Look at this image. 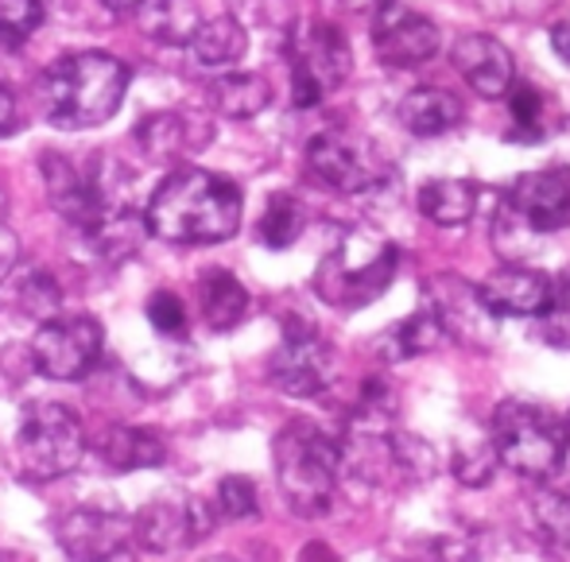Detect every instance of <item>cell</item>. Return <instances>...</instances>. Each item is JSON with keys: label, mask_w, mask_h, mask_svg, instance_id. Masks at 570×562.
<instances>
[{"label": "cell", "mask_w": 570, "mask_h": 562, "mask_svg": "<svg viewBox=\"0 0 570 562\" xmlns=\"http://www.w3.org/2000/svg\"><path fill=\"white\" fill-rule=\"evenodd\" d=\"M245 195L226 175L183 167L167 175L148 203V233L167 245H218L240 229Z\"/></svg>", "instance_id": "1"}, {"label": "cell", "mask_w": 570, "mask_h": 562, "mask_svg": "<svg viewBox=\"0 0 570 562\" xmlns=\"http://www.w3.org/2000/svg\"><path fill=\"white\" fill-rule=\"evenodd\" d=\"M132 70L106 51H75L55 59L39 78V106L55 128H98L117 117Z\"/></svg>", "instance_id": "2"}, {"label": "cell", "mask_w": 570, "mask_h": 562, "mask_svg": "<svg viewBox=\"0 0 570 562\" xmlns=\"http://www.w3.org/2000/svg\"><path fill=\"white\" fill-rule=\"evenodd\" d=\"M39 167H43L51 206L86 240L98 237L125 214H132V206H128V183L132 179L117 159H106V151H90V156L43 151Z\"/></svg>", "instance_id": "3"}, {"label": "cell", "mask_w": 570, "mask_h": 562, "mask_svg": "<svg viewBox=\"0 0 570 562\" xmlns=\"http://www.w3.org/2000/svg\"><path fill=\"white\" fill-rule=\"evenodd\" d=\"M276 477L295 516H323L334 501L342 477V443L326 435L318 423L292 420L276 435Z\"/></svg>", "instance_id": "4"}, {"label": "cell", "mask_w": 570, "mask_h": 562, "mask_svg": "<svg viewBox=\"0 0 570 562\" xmlns=\"http://www.w3.org/2000/svg\"><path fill=\"white\" fill-rule=\"evenodd\" d=\"M400 268V253L392 240L365 229L342 233V240L318 260L315 268V295L338 310L368 307L389 292L392 276Z\"/></svg>", "instance_id": "5"}, {"label": "cell", "mask_w": 570, "mask_h": 562, "mask_svg": "<svg viewBox=\"0 0 570 562\" xmlns=\"http://www.w3.org/2000/svg\"><path fill=\"white\" fill-rule=\"evenodd\" d=\"M493 443L501 462L528 481H548L570 454V427L551 407L532 400H504L493 415Z\"/></svg>", "instance_id": "6"}, {"label": "cell", "mask_w": 570, "mask_h": 562, "mask_svg": "<svg viewBox=\"0 0 570 562\" xmlns=\"http://www.w3.org/2000/svg\"><path fill=\"white\" fill-rule=\"evenodd\" d=\"M86 454V431L82 420L67 404H28L20 415L12 443L16 473L28 481H55L67 477L82 465Z\"/></svg>", "instance_id": "7"}, {"label": "cell", "mask_w": 570, "mask_h": 562, "mask_svg": "<svg viewBox=\"0 0 570 562\" xmlns=\"http://www.w3.org/2000/svg\"><path fill=\"white\" fill-rule=\"evenodd\" d=\"M284 55H287V67H292L295 109H315L318 101L338 90L353 70L350 39L326 20L295 23L284 36Z\"/></svg>", "instance_id": "8"}, {"label": "cell", "mask_w": 570, "mask_h": 562, "mask_svg": "<svg viewBox=\"0 0 570 562\" xmlns=\"http://www.w3.org/2000/svg\"><path fill=\"white\" fill-rule=\"evenodd\" d=\"M307 164L326 187L342 190V195H365L392 179L389 159L350 128H323L318 136H311Z\"/></svg>", "instance_id": "9"}, {"label": "cell", "mask_w": 570, "mask_h": 562, "mask_svg": "<svg viewBox=\"0 0 570 562\" xmlns=\"http://www.w3.org/2000/svg\"><path fill=\"white\" fill-rule=\"evenodd\" d=\"M268 381L295 400L323 396L334 384V349L323 334L303 318H287L284 337L268 361Z\"/></svg>", "instance_id": "10"}, {"label": "cell", "mask_w": 570, "mask_h": 562, "mask_svg": "<svg viewBox=\"0 0 570 562\" xmlns=\"http://www.w3.org/2000/svg\"><path fill=\"white\" fill-rule=\"evenodd\" d=\"M106 331L94 315H67L39 326L31 337V357L47 381H82L98 368Z\"/></svg>", "instance_id": "11"}, {"label": "cell", "mask_w": 570, "mask_h": 562, "mask_svg": "<svg viewBox=\"0 0 570 562\" xmlns=\"http://www.w3.org/2000/svg\"><path fill=\"white\" fill-rule=\"evenodd\" d=\"M214 520L218 509L198 496H159L132 516V540L156 555H179L214 535Z\"/></svg>", "instance_id": "12"}, {"label": "cell", "mask_w": 570, "mask_h": 562, "mask_svg": "<svg viewBox=\"0 0 570 562\" xmlns=\"http://www.w3.org/2000/svg\"><path fill=\"white\" fill-rule=\"evenodd\" d=\"M423 310L443 326L446 342L458 345H478L489 349L497 337V315L489 310L481 287L465 284L462 276H435L423 287Z\"/></svg>", "instance_id": "13"}, {"label": "cell", "mask_w": 570, "mask_h": 562, "mask_svg": "<svg viewBox=\"0 0 570 562\" xmlns=\"http://www.w3.org/2000/svg\"><path fill=\"white\" fill-rule=\"evenodd\" d=\"M373 51L392 70L420 67L439 51V23L392 4L389 12H381L373 20Z\"/></svg>", "instance_id": "14"}, {"label": "cell", "mask_w": 570, "mask_h": 562, "mask_svg": "<svg viewBox=\"0 0 570 562\" xmlns=\"http://www.w3.org/2000/svg\"><path fill=\"white\" fill-rule=\"evenodd\" d=\"M55 535L70 562H109L132 540V520L106 509H78L59 520Z\"/></svg>", "instance_id": "15"}, {"label": "cell", "mask_w": 570, "mask_h": 562, "mask_svg": "<svg viewBox=\"0 0 570 562\" xmlns=\"http://www.w3.org/2000/svg\"><path fill=\"white\" fill-rule=\"evenodd\" d=\"M504 206L532 233H556L570 225V179L563 171L520 175L504 195Z\"/></svg>", "instance_id": "16"}, {"label": "cell", "mask_w": 570, "mask_h": 562, "mask_svg": "<svg viewBox=\"0 0 570 562\" xmlns=\"http://www.w3.org/2000/svg\"><path fill=\"white\" fill-rule=\"evenodd\" d=\"M451 62L458 67V75L473 86V93L497 101L512 93V78H517V67H512V55L501 39L485 36V31H470V36H458Z\"/></svg>", "instance_id": "17"}, {"label": "cell", "mask_w": 570, "mask_h": 562, "mask_svg": "<svg viewBox=\"0 0 570 562\" xmlns=\"http://www.w3.org/2000/svg\"><path fill=\"white\" fill-rule=\"evenodd\" d=\"M551 287L556 279L540 268H524V264H509V268H497L493 276L481 284L489 310L497 318H543L551 303Z\"/></svg>", "instance_id": "18"}, {"label": "cell", "mask_w": 570, "mask_h": 562, "mask_svg": "<svg viewBox=\"0 0 570 562\" xmlns=\"http://www.w3.org/2000/svg\"><path fill=\"white\" fill-rule=\"evenodd\" d=\"M132 136L151 164H175L179 156H190V151H198L203 144H210L214 128H206L203 120L190 117V112L167 109V112L144 117Z\"/></svg>", "instance_id": "19"}, {"label": "cell", "mask_w": 570, "mask_h": 562, "mask_svg": "<svg viewBox=\"0 0 570 562\" xmlns=\"http://www.w3.org/2000/svg\"><path fill=\"white\" fill-rule=\"evenodd\" d=\"M132 20L159 47H190L206 23L195 0H140Z\"/></svg>", "instance_id": "20"}, {"label": "cell", "mask_w": 570, "mask_h": 562, "mask_svg": "<svg viewBox=\"0 0 570 562\" xmlns=\"http://www.w3.org/2000/svg\"><path fill=\"white\" fill-rule=\"evenodd\" d=\"M94 454L117 473H132V470H151L167 457V443L159 431L148 427H106L98 438H94Z\"/></svg>", "instance_id": "21"}, {"label": "cell", "mask_w": 570, "mask_h": 562, "mask_svg": "<svg viewBox=\"0 0 570 562\" xmlns=\"http://www.w3.org/2000/svg\"><path fill=\"white\" fill-rule=\"evenodd\" d=\"M396 117L407 132L428 140V136H443L462 125L465 109L451 90H443V86H420V90L404 93V101L396 106Z\"/></svg>", "instance_id": "22"}, {"label": "cell", "mask_w": 570, "mask_h": 562, "mask_svg": "<svg viewBox=\"0 0 570 562\" xmlns=\"http://www.w3.org/2000/svg\"><path fill=\"white\" fill-rule=\"evenodd\" d=\"M268 101H272L268 78L253 75V70H226V75H218L206 86V106L229 120L256 117V112L268 109Z\"/></svg>", "instance_id": "23"}, {"label": "cell", "mask_w": 570, "mask_h": 562, "mask_svg": "<svg viewBox=\"0 0 570 562\" xmlns=\"http://www.w3.org/2000/svg\"><path fill=\"white\" fill-rule=\"evenodd\" d=\"M198 303H203V318L210 331L226 334L233 326L245 323L248 315V292L233 272L210 268L198 276Z\"/></svg>", "instance_id": "24"}, {"label": "cell", "mask_w": 570, "mask_h": 562, "mask_svg": "<svg viewBox=\"0 0 570 562\" xmlns=\"http://www.w3.org/2000/svg\"><path fill=\"white\" fill-rule=\"evenodd\" d=\"M248 51V28L237 16H218V20H206L203 31L190 43L198 67L206 70H229L233 62H240Z\"/></svg>", "instance_id": "25"}, {"label": "cell", "mask_w": 570, "mask_h": 562, "mask_svg": "<svg viewBox=\"0 0 570 562\" xmlns=\"http://www.w3.org/2000/svg\"><path fill=\"white\" fill-rule=\"evenodd\" d=\"M420 214L435 225L458 229L478 214V187L465 179H431L420 187Z\"/></svg>", "instance_id": "26"}, {"label": "cell", "mask_w": 570, "mask_h": 562, "mask_svg": "<svg viewBox=\"0 0 570 562\" xmlns=\"http://www.w3.org/2000/svg\"><path fill=\"white\" fill-rule=\"evenodd\" d=\"M443 342H446L443 326H439L435 318L420 307L415 315H407L404 323L389 326V331L376 337V353H381L384 361H412V357H420V353L435 349V345H443Z\"/></svg>", "instance_id": "27"}, {"label": "cell", "mask_w": 570, "mask_h": 562, "mask_svg": "<svg viewBox=\"0 0 570 562\" xmlns=\"http://www.w3.org/2000/svg\"><path fill=\"white\" fill-rule=\"evenodd\" d=\"M497 465H501V454H497V443L485 435H458L454 446H451V473L462 485L470 489H481L493 481Z\"/></svg>", "instance_id": "28"}, {"label": "cell", "mask_w": 570, "mask_h": 562, "mask_svg": "<svg viewBox=\"0 0 570 562\" xmlns=\"http://www.w3.org/2000/svg\"><path fill=\"white\" fill-rule=\"evenodd\" d=\"M307 229V210L299 206L295 195H272L268 206H264V218H261V240L268 248H292L295 240L303 237Z\"/></svg>", "instance_id": "29"}, {"label": "cell", "mask_w": 570, "mask_h": 562, "mask_svg": "<svg viewBox=\"0 0 570 562\" xmlns=\"http://www.w3.org/2000/svg\"><path fill=\"white\" fill-rule=\"evenodd\" d=\"M16 303H20V310L31 318V323L47 326L59 318V303H62V292L59 284H55L47 272H28V276L16 284Z\"/></svg>", "instance_id": "30"}, {"label": "cell", "mask_w": 570, "mask_h": 562, "mask_svg": "<svg viewBox=\"0 0 570 562\" xmlns=\"http://www.w3.org/2000/svg\"><path fill=\"white\" fill-rule=\"evenodd\" d=\"M509 109H512V132L509 140L520 144H535L548 136V120H543V93L532 86H517L509 93Z\"/></svg>", "instance_id": "31"}, {"label": "cell", "mask_w": 570, "mask_h": 562, "mask_svg": "<svg viewBox=\"0 0 570 562\" xmlns=\"http://www.w3.org/2000/svg\"><path fill=\"white\" fill-rule=\"evenodd\" d=\"M51 0H0V43H23L47 20Z\"/></svg>", "instance_id": "32"}, {"label": "cell", "mask_w": 570, "mask_h": 562, "mask_svg": "<svg viewBox=\"0 0 570 562\" xmlns=\"http://www.w3.org/2000/svg\"><path fill=\"white\" fill-rule=\"evenodd\" d=\"M233 12L240 23H256V28L272 31H292V0H229Z\"/></svg>", "instance_id": "33"}, {"label": "cell", "mask_w": 570, "mask_h": 562, "mask_svg": "<svg viewBox=\"0 0 570 562\" xmlns=\"http://www.w3.org/2000/svg\"><path fill=\"white\" fill-rule=\"evenodd\" d=\"M543 337L556 349H570V268L551 287V303L543 310Z\"/></svg>", "instance_id": "34"}, {"label": "cell", "mask_w": 570, "mask_h": 562, "mask_svg": "<svg viewBox=\"0 0 570 562\" xmlns=\"http://www.w3.org/2000/svg\"><path fill=\"white\" fill-rule=\"evenodd\" d=\"M214 509H218V516H226V520L256 516V485L248 477H240V473L222 477L218 496H214Z\"/></svg>", "instance_id": "35"}, {"label": "cell", "mask_w": 570, "mask_h": 562, "mask_svg": "<svg viewBox=\"0 0 570 562\" xmlns=\"http://www.w3.org/2000/svg\"><path fill=\"white\" fill-rule=\"evenodd\" d=\"M148 323L156 326L159 334H183L187 331V307L175 292H156L148 299Z\"/></svg>", "instance_id": "36"}, {"label": "cell", "mask_w": 570, "mask_h": 562, "mask_svg": "<svg viewBox=\"0 0 570 562\" xmlns=\"http://www.w3.org/2000/svg\"><path fill=\"white\" fill-rule=\"evenodd\" d=\"M16 260H20V240H16V233L8 229L4 221H0V284L12 276Z\"/></svg>", "instance_id": "37"}, {"label": "cell", "mask_w": 570, "mask_h": 562, "mask_svg": "<svg viewBox=\"0 0 570 562\" xmlns=\"http://www.w3.org/2000/svg\"><path fill=\"white\" fill-rule=\"evenodd\" d=\"M16 128H20V101H16V93L0 82V136H12Z\"/></svg>", "instance_id": "38"}, {"label": "cell", "mask_w": 570, "mask_h": 562, "mask_svg": "<svg viewBox=\"0 0 570 562\" xmlns=\"http://www.w3.org/2000/svg\"><path fill=\"white\" fill-rule=\"evenodd\" d=\"M334 4H342L345 12H361V16H381V12H389L392 4H400V0H334Z\"/></svg>", "instance_id": "39"}, {"label": "cell", "mask_w": 570, "mask_h": 562, "mask_svg": "<svg viewBox=\"0 0 570 562\" xmlns=\"http://www.w3.org/2000/svg\"><path fill=\"white\" fill-rule=\"evenodd\" d=\"M551 47H556V55L570 67V23H556L551 28Z\"/></svg>", "instance_id": "40"}, {"label": "cell", "mask_w": 570, "mask_h": 562, "mask_svg": "<svg viewBox=\"0 0 570 562\" xmlns=\"http://www.w3.org/2000/svg\"><path fill=\"white\" fill-rule=\"evenodd\" d=\"M556 159L570 171V117L559 125V132H556Z\"/></svg>", "instance_id": "41"}, {"label": "cell", "mask_w": 570, "mask_h": 562, "mask_svg": "<svg viewBox=\"0 0 570 562\" xmlns=\"http://www.w3.org/2000/svg\"><path fill=\"white\" fill-rule=\"evenodd\" d=\"M299 562H342V559L334 555L326 543H307V548H303V555H299Z\"/></svg>", "instance_id": "42"}, {"label": "cell", "mask_w": 570, "mask_h": 562, "mask_svg": "<svg viewBox=\"0 0 570 562\" xmlns=\"http://www.w3.org/2000/svg\"><path fill=\"white\" fill-rule=\"evenodd\" d=\"M101 4L109 8V12H136V4H140V0H101Z\"/></svg>", "instance_id": "43"}, {"label": "cell", "mask_w": 570, "mask_h": 562, "mask_svg": "<svg viewBox=\"0 0 570 562\" xmlns=\"http://www.w3.org/2000/svg\"><path fill=\"white\" fill-rule=\"evenodd\" d=\"M210 562H233V559H210Z\"/></svg>", "instance_id": "44"}, {"label": "cell", "mask_w": 570, "mask_h": 562, "mask_svg": "<svg viewBox=\"0 0 570 562\" xmlns=\"http://www.w3.org/2000/svg\"><path fill=\"white\" fill-rule=\"evenodd\" d=\"M567 427H570V420H567Z\"/></svg>", "instance_id": "45"}]
</instances>
